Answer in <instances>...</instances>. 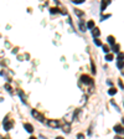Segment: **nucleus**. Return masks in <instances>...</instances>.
<instances>
[{
  "label": "nucleus",
  "mask_w": 124,
  "mask_h": 139,
  "mask_svg": "<svg viewBox=\"0 0 124 139\" xmlns=\"http://www.w3.org/2000/svg\"><path fill=\"white\" fill-rule=\"evenodd\" d=\"M31 114H32V116H34L36 119H39L40 122H45V118H43V116L41 114V113H39L37 111L32 109V111H31Z\"/></svg>",
  "instance_id": "nucleus-1"
},
{
  "label": "nucleus",
  "mask_w": 124,
  "mask_h": 139,
  "mask_svg": "<svg viewBox=\"0 0 124 139\" xmlns=\"http://www.w3.org/2000/svg\"><path fill=\"white\" fill-rule=\"evenodd\" d=\"M3 127H4V129H5V130H10V128L12 127V122L9 120L8 117H6V118L4 119V122H3Z\"/></svg>",
  "instance_id": "nucleus-2"
},
{
  "label": "nucleus",
  "mask_w": 124,
  "mask_h": 139,
  "mask_svg": "<svg viewBox=\"0 0 124 139\" xmlns=\"http://www.w3.org/2000/svg\"><path fill=\"white\" fill-rule=\"evenodd\" d=\"M81 81L85 85H92V78L89 76H87V75H82L81 76Z\"/></svg>",
  "instance_id": "nucleus-3"
},
{
  "label": "nucleus",
  "mask_w": 124,
  "mask_h": 139,
  "mask_svg": "<svg viewBox=\"0 0 124 139\" xmlns=\"http://www.w3.org/2000/svg\"><path fill=\"white\" fill-rule=\"evenodd\" d=\"M47 124L50 125L51 128H57V127H60V120L51 119V120H48V122H47Z\"/></svg>",
  "instance_id": "nucleus-4"
},
{
  "label": "nucleus",
  "mask_w": 124,
  "mask_h": 139,
  "mask_svg": "<svg viewBox=\"0 0 124 139\" xmlns=\"http://www.w3.org/2000/svg\"><path fill=\"white\" fill-rule=\"evenodd\" d=\"M114 132L116 133H119V134H124V128L122 127V125H119V124H117V125H114Z\"/></svg>",
  "instance_id": "nucleus-5"
},
{
  "label": "nucleus",
  "mask_w": 124,
  "mask_h": 139,
  "mask_svg": "<svg viewBox=\"0 0 124 139\" xmlns=\"http://www.w3.org/2000/svg\"><path fill=\"white\" fill-rule=\"evenodd\" d=\"M92 35H93V37H94V39H98V36L101 35V30L98 27L92 29Z\"/></svg>",
  "instance_id": "nucleus-6"
},
{
  "label": "nucleus",
  "mask_w": 124,
  "mask_h": 139,
  "mask_svg": "<svg viewBox=\"0 0 124 139\" xmlns=\"http://www.w3.org/2000/svg\"><path fill=\"white\" fill-rule=\"evenodd\" d=\"M24 128L26 129V132H29V133H32L34 132V127L30 123H25L24 124Z\"/></svg>",
  "instance_id": "nucleus-7"
},
{
  "label": "nucleus",
  "mask_w": 124,
  "mask_h": 139,
  "mask_svg": "<svg viewBox=\"0 0 124 139\" xmlns=\"http://www.w3.org/2000/svg\"><path fill=\"white\" fill-rule=\"evenodd\" d=\"M109 4H110V1H108V0H103V1H102V5H101V11H104L105 8H107Z\"/></svg>",
  "instance_id": "nucleus-8"
},
{
  "label": "nucleus",
  "mask_w": 124,
  "mask_h": 139,
  "mask_svg": "<svg viewBox=\"0 0 124 139\" xmlns=\"http://www.w3.org/2000/svg\"><path fill=\"white\" fill-rule=\"evenodd\" d=\"M107 40H108V43H109L110 46H114V45H116V40H114L113 36H108Z\"/></svg>",
  "instance_id": "nucleus-9"
},
{
  "label": "nucleus",
  "mask_w": 124,
  "mask_h": 139,
  "mask_svg": "<svg viewBox=\"0 0 124 139\" xmlns=\"http://www.w3.org/2000/svg\"><path fill=\"white\" fill-rule=\"evenodd\" d=\"M87 27L88 29H94V21H93V20L88 21V23H87Z\"/></svg>",
  "instance_id": "nucleus-10"
},
{
  "label": "nucleus",
  "mask_w": 124,
  "mask_h": 139,
  "mask_svg": "<svg viewBox=\"0 0 124 139\" xmlns=\"http://www.w3.org/2000/svg\"><path fill=\"white\" fill-rule=\"evenodd\" d=\"M78 25H79V29H81V31H86V25H85V23H83V21H79Z\"/></svg>",
  "instance_id": "nucleus-11"
},
{
  "label": "nucleus",
  "mask_w": 124,
  "mask_h": 139,
  "mask_svg": "<svg viewBox=\"0 0 124 139\" xmlns=\"http://www.w3.org/2000/svg\"><path fill=\"white\" fill-rule=\"evenodd\" d=\"M117 66H118V68H123L124 67V60H118Z\"/></svg>",
  "instance_id": "nucleus-12"
},
{
  "label": "nucleus",
  "mask_w": 124,
  "mask_h": 139,
  "mask_svg": "<svg viewBox=\"0 0 124 139\" xmlns=\"http://www.w3.org/2000/svg\"><path fill=\"white\" fill-rule=\"evenodd\" d=\"M108 93H109L110 96H113V94H116V93H117V89L114 88V87H110V89L108 91Z\"/></svg>",
  "instance_id": "nucleus-13"
},
{
  "label": "nucleus",
  "mask_w": 124,
  "mask_h": 139,
  "mask_svg": "<svg viewBox=\"0 0 124 139\" xmlns=\"http://www.w3.org/2000/svg\"><path fill=\"white\" fill-rule=\"evenodd\" d=\"M119 49H120V47H119L118 43H116L114 46H112V51H114V52H119Z\"/></svg>",
  "instance_id": "nucleus-14"
},
{
  "label": "nucleus",
  "mask_w": 124,
  "mask_h": 139,
  "mask_svg": "<svg viewBox=\"0 0 124 139\" xmlns=\"http://www.w3.org/2000/svg\"><path fill=\"white\" fill-rule=\"evenodd\" d=\"M50 11H51V14H57V12L60 11V9L58 8H51Z\"/></svg>",
  "instance_id": "nucleus-15"
},
{
  "label": "nucleus",
  "mask_w": 124,
  "mask_h": 139,
  "mask_svg": "<svg viewBox=\"0 0 124 139\" xmlns=\"http://www.w3.org/2000/svg\"><path fill=\"white\" fill-rule=\"evenodd\" d=\"M62 129H63V132L68 133V132H70V124H65L63 127H62Z\"/></svg>",
  "instance_id": "nucleus-16"
},
{
  "label": "nucleus",
  "mask_w": 124,
  "mask_h": 139,
  "mask_svg": "<svg viewBox=\"0 0 124 139\" xmlns=\"http://www.w3.org/2000/svg\"><path fill=\"white\" fill-rule=\"evenodd\" d=\"M105 60H107V61H112L113 60V55L112 54H107V55H105Z\"/></svg>",
  "instance_id": "nucleus-17"
},
{
  "label": "nucleus",
  "mask_w": 124,
  "mask_h": 139,
  "mask_svg": "<svg viewBox=\"0 0 124 139\" xmlns=\"http://www.w3.org/2000/svg\"><path fill=\"white\" fill-rule=\"evenodd\" d=\"M94 43H96L97 46H102V42H101L99 39H94Z\"/></svg>",
  "instance_id": "nucleus-18"
},
{
  "label": "nucleus",
  "mask_w": 124,
  "mask_h": 139,
  "mask_svg": "<svg viewBox=\"0 0 124 139\" xmlns=\"http://www.w3.org/2000/svg\"><path fill=\"white\" fill-rule=\"evenodd\" d=\"M103 51L105 52V54H108V52H109V47L107 45H103Z\"/></svg>",
  "instance_id": "nucleus-19"
},
{
  "label": "nucleus",
  "mask_w": 124,
  "mask_h": 139,
  "mask_svg": "<svg viewBox=\"0 0 124 139\" xmlns=\"http://www.w3.org/2000/svg\"><path fill=\"white\" fill-rule=\"evenodd\" d=\"M19 96H21V98H23V102L26 103V101H25V96H24V93L21 92V91H19Z\"/></svg>",
  "instance_id": "nucleus-20"
},
{
  "label": "nucleus",
  "mask_w": 124,
  "mask_h": 139,
  "mask_svg": "<svg viewBox=\"0 0 124 139\" xmlns=\"http://www.w3.org/2000/svg\"><path fill=\"white\" fill-rule=\"evenodd\" d=\"M72 3H74V4H82V3H85V0H72Z\"/></svg>",
  "instance_id": "nucleus-21"
},
{
  "label": "nucleus",
  "mask_w": 124,
  "mask_h": 139,
  "mask_svg": "<svg viewBox=\"0 0 124 139\" xmlns=\"http://www.w3.org/2000/svg\"><path fill=\"white\" fill-rule=\"evenodd\" d=\"M91 65H92V73H96L97 71H96V66H94V63H93V62H92Z\"/></svg>",
  "instance_id": "nucleus-22"
},
{
  "label": "nucleus",
  "mask_w": 124,
  "mask_h": 139,
  "mask_svg": "<svg viewBox=\"0 0 124 139\" xmlns=\"http://www.w3.org/2000/svg\"><path fill=\"white\" fill-rule=\"evenodd\" d=\"M74 11H76V14H77L78 16H82V15H83V12H82L81 10H77V9H76V10H74Z\"/></svg>",
  "instance_id": "nucleus-23"
},
{
  "label": "nucleus",
  "mask_w": 124,
  "mask_h": 139,
  "mask_svg": "<svg viewBox=\"0 0 124 139\" xmlns=\"http://www.w3.org/2000/svg\"><path fill=\"white\" fill-rule=\"evenodd\" d=\"M108 17H110V14H108V15H103V16H102V21L105 20V19H108Z\"/></svg>",
  "instance_id": "nucleus-24"
},
{
  "label": "nucleus",
  "mask_w": 124,
  "mask_h": 139,
  "mask_svg": "<svg viewBox=\"0 0 124 139\" xmlns=\"http://www.w3.org/2000/svg\"><path fill=\"white\" fill-rule=\"evenodd\" d=\"M118 60H124V54H119L118 55Z\"/></svg>",
  "instance_id": "nucleus-25"
},
{
  "label": "nucleus",
  "mask_w": 124,
  "mask_h": 139,
  "mask_svg": "<svg viewBox=\"0 0 124 139\" xmlns=\"http://www.w3.org/2000/svg\"><path fill=\"white\" fill-rule=\"evenodd\" d=\"M118 85H119V86H120V88H124V85H123V82H122L120 80H119V81H118Z\"/></svg>",
  "instance_id": "nucleus-26"
},
{
  "label": "nucleus",
  "mask_w": 124,
  "mask_h": 139,
  "mask_svg": "<svg viewBox=\"0 0 124 139\" xmlns=\"http://www.w3.org/2000/svg\"><path fill=\"white\" fill-rule=\"evenodd\" d=\"M5 88L9 91V92H11V87L10 86H9V85H5Z\"/></svg>",
  "instance_id": "nucleus-27"
},
{
  "label": "nucleus",
  "mask_w": 124,
  "mask_h": 139,
  "mask_svg": "<svg viewBox=\"0 0 124 139\" xmlns=\"http://www.w3.org/2000/svg\"><path fill=\"white\" fill-rule=\"evenodd\" d=\"M77 138L78 139H83V134H77Z\"/></svg>",
  "instance_id": "nucleus-28"
},
{
  "label": "nucleus",
  "mask_w": 124,
  "mask_h": 139,
  "mask_svg": "<svg viewBox=\"0 0 124 139\" xmlns=\"http://www.w3.org/2000/svg\"><path fill=\"white\" fill-rule=\"evenodd\" d=\"M56 139H63V138H62V137H57Z\"/></svg>",
  "instance_id": "nucleus-29"
},
{
  "label": "nucleus",
  "mask_w": 124,
  "mask_h": 139,
  "mask_svg": "<svg viewBox=\"0 0 124 139\" xmlns=\"http://www.w3.org/2000/svg\"><path fill=\"white\" fill-rule=\"evenodd\" d=\"M30 139H36V138H35V137H31V138H30Z\"/></svg>",
  "instance_id": "nucleus-30"
},
{
  "label": "nucleus",
  "mask_w": 124,
  "mask_h": 139,
  "mask_svg": "<svg viewBox=\"0 0 124 139\" xmlns=\"http://www.w3.org/2000/svg\"><path fill=\"white\" fill-rule=\"evenodd\" d=\"M116 139H123V138H116Z\"/></svg>",
  "instance_id": "nucleus-31"
},
{
  "label": "nucleus",
  "mask_w": 124,
  "mask_h": 139,
  "mask_svg": "<svg viewBox=\"0 0 124 139\" xmlns=\"http://www.w3.org/2000/svg\"><path fill=\"white\" fill-rule=\"evenodd\" d=\"M4 139H9V138H4Z\"/></svg>",
  "instance_id": "nucleus-32"
}]
</instances>
